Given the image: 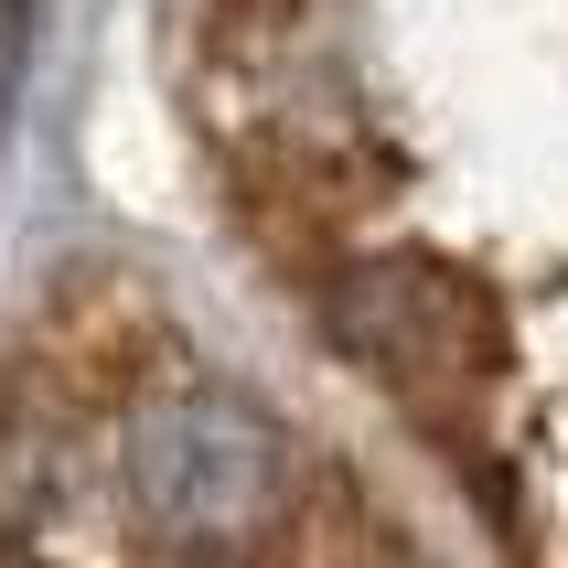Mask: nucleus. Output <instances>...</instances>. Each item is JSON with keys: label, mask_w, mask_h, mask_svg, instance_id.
Returning <instances> with one entry per match:
<instances>
[{"label": "nucleus", "mask_w": 568, "mask_h": 568, "mask_svg": "<svg viewBox=\"0 0 568 568\" xmlns=\"http://www.w3.org/2000/svg\"><path fill=\"white\" fill-rule=\"evenodd\" d=\"M119 483L151 526V547H183V558L280 547V515L301 505V462H290L280 418L215 376H151L129 397Z\"/></svg>", "instance_id": "1"}, {"label": "nucleus", "mask_w": 568, "mask_h": 568, "mask_svg": "<svg viewBox=\"0 0 568 568\" xmlns=\"http://www.w3.org/2000/svg\"><path fill=\"white\" fill-rule=\"evenodd\" d=\"M322 333L386 386L408 397L418 418H462L494 408L505 386V312L473 268L450 257H418V247H386V257H344L322 280Z\"/></svg>", "instance_id": "2"}, {"label": "nucleus", "mask_w": 568, "mask_h": 568, "mask_svg": "<svg viewBox=\"0 0 568 568\" xmlns=\"http://www.w3.org/2000/svg\"><path fill=\"white\" fill-rule=\"evenodd\" d=\"M161 354H172V312L151 301V280L97 257L43 290V312L11 354V397L32 418H108L161 376Z\"/></svg>", "instance_id": "3"}]
</instances>
